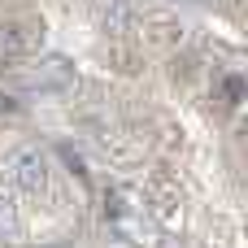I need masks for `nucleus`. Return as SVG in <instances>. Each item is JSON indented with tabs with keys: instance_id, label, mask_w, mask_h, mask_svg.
Masks as SVG:
<instances>
[{
	"instance_id": "obj_1",
	"label": "nucleus",
	"mask_w": 248,
	"mask_h": 248,
	"mask_svg": "<svg viewBox=\"0 0 248 248\" xmlns=\"http://www.w3.org/2000/svg\"><path fill=\"white\" fill-rule=\"evenodd\" d=\"M13 179H17L26 192H39V187H44V161H39V157H22Z\"/></svg>"
}]
</instances>
